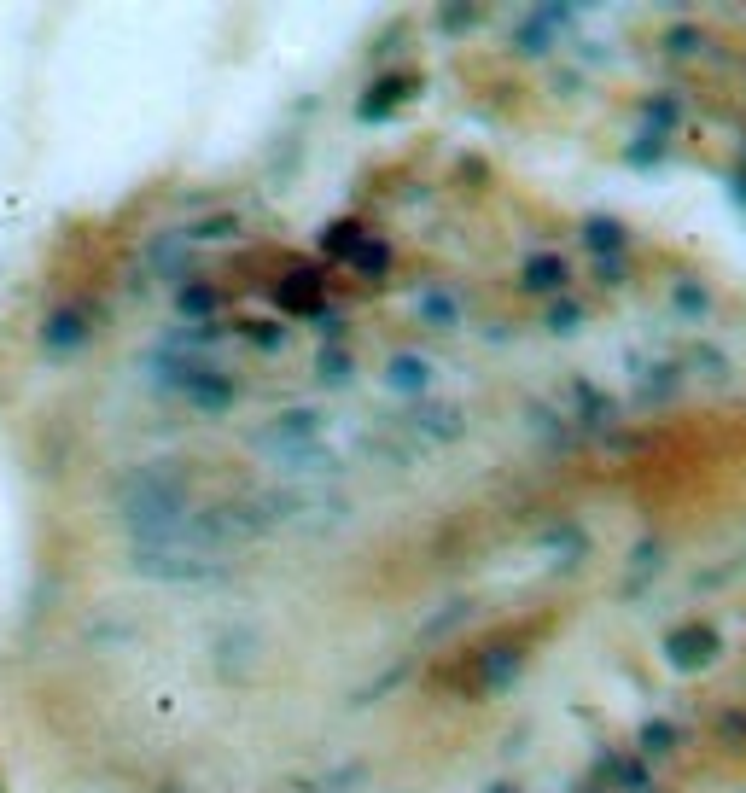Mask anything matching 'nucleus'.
I'll list each match as a JSON object with an SVG mask.
<instances>
[{
	"label": "nucleus",
	"instance_id": "obj_1",
	"mask_svg": "<svg viewBox=\"0 0 746 793\" xmlns=\"http://www.w3.org/2000/svg\"><path fill=\"white\" fill-rule=\"evenodd\" d=\"M665 659L677 665V671H700V665H712L717 659V636L700 624H688V630H677V636H665Z\"/></svg>",
	"mask_w": 746,
	"mask_h": 793
},
{
	"label": "nucleus",
	"instance_id": "obj_2",
	"mask_svg": "<svg viewBox=\"0 0 746 793\" xmlns=\"http://www.w3.org/2000/svg\"><path fill=\"white\" fill-rule=\"evenodd\" d=\"M408 420H414V432H426V438H461V426H467V420H461V409H449V403H414V414H408Z\"/></svg>",
	"mask_w": 746,
	"mask_h": 793
},
{
	"label": "nucleus",
	"instance_id": "obj_3",
	"mask_svg": "<svg viewBox=\"0 0 746 793\" xmlns=\"http://www.w3.org/2000/svg\"><path fill=\"white\" fill-rule=\"evenodd\" d=\"M315 292H321V269H298V275H286V286H280V304L309 315L315 310Z\"/></svg>",
	"mask_w": 746,
	"mask_h": 793
},
{
	"label": "nucleus",
	"instance_id": "obj_4",
	"mask_svg": "<svg viewBox=\"0 0 746 793\" xmlns=\"http://www.w3.org/2000/svg\"><path fill=\"white\" fill-rule=\"evenodd\" d=\"M478 677H484V689H508L513 677H519V654L513 648H490V654L478 659Z\"/></svg>",
	"mask_w": 746,
	"mask_h": 793
},
{
	"label": "nucleus",
	"instance_id": "obj_5",
	"mask_svg": "<svg viewBox=\"0 0 746 793\" xmlns=\"http://www.w3.org/2000/svg\"><path fill=\"white\" fill-rule=\"evenodd\" d=\"M350 269H362V275H385V269H391V245L385 240H356L350 245Z\"/></svg>",
	"mask_w": 746,
	"mask_h": 793
},
{
	"label": "nucleus",
	"instance_id": "obj_6",
	"mask_svg": "<svg viewBox=\"0 0 746 793\" xmlns=\"http://www.w3.org/2000/svg\"><path fill=\"white\" fill-rule=\"evenodd\" d=\"M403 94H414V82H408V76H397V82H379L368 100H362V117H385V111L403 100Z\"/></svg>",
	"mask_w": 746,
	"mask_h": 793
},
{
	"label": "nucleus",
	"instance_id": "obj_7",
	"mask_svg": "<svg viewBox=\"0 0 746 793\" xmlns=\"http://www.w3.org/2000/svg\"><path fill=\"white\" fill-rule=\"evenodd\" d=\"M519 280H525L531 292H548V286H560V280H566V263H560V257H531Z\"/></svg>",
	"mask_w": 746,
	"mask_h": 793
},
{
	"label": "nucleus",
	"instance_id": "obj_8",
	"mask_svg": "<svg viewBox=\"0 0 746 793\" xmlns=\"http://www.w3.org/2000/svg\"><path fill=\"white\" fill-rule=\"evenodd\" d=\"M414 310H420V321H432V327H455V321H461V310H455V298H449V292H426Z\"/></svg>",
	"mask_w": 746,
	"mask_h": 793
},
{
	"label": "nucleus",
	"instance_id": "obj_9",
	"mask_svg": "<svg viewBox=\"0 0 746 793\" xmlns=\"http://www.w3.org/2000/svg\"><path fill=\"white\" fill-rule=\"evenodd\" d=\"M391 385H397V391H420V385H426V362L397 356V362H391Z\"/></svg>",
	"mask_w": 746,
	"mask_h": 793
},
{
	"label": "nucleus",
	"instance_id": "obj_10",
	"mask_svg": "<svg viewBox=\"0 0 746 793\" xmlns=\"http://www.w3.org/2000/svg\"><path fill=\"white\" fill-rule=\"evenodd\" d=\"M583 234H589V245H618V240H624V228H618V222H601V216H595Z\"/></svg>",
	"mask_w": 746,
	"mask_h": 793
},
{
	"label": "nucleus",
	"instance_id": "obj_11",
	"mask_svg": "<svg viewBox=\"0 0 746 793\" xmlns=\"http://www.w3.org/2000/svg\"><path fill=\"white\" fill-rule=\"evenodd\" d=\"M577 321H583V315H577V304H554V310H548V327H554V333H572Z\"/></svg>",
	"mask_w": 746,
	"mask_h": 793
},
{
	"label": "nucleus",
	"instance_id": "obj_12",
	"mask_svg": "<svg viewBox=\"0 0 746 793\" xmlns=\"http://www.w3.org/2000/svg\"><path fill=\"white\" fill-rule=\"evenodd\" d=\"M356 240H362V234H356V222H339V228H333V234H327L321 245H327V251H350Z\"/></svg>",
	"mask_w": 746,
	"mask_h": 793
},
{
	"label": "nucleus",
	"instance_id": "obj_13",
	"mask_svg": "<svg viewBox=\"0 0 746 793\" xmlns=\"http://www.w3.org/2000/svg\"><path fill=\"white\" fill-rule=\"evenodd\" d=\"M642 747H647V753H665V747H671V724H647Z\"/></svg>",
	"mask_w": 746,
	"mask_h": 793
},
{
	"label": "nucleus",
	"instance_id": "obj_14",
	"mask_svg": "<svg viewBox=\"0 0 746 793\" xmlns=\"http://www.w3.org/2000/svg\"><path fill=\"white\" fill-rule=\"evenodd\" d=\"M344 374H350V362H344L339 350H327L321 356V380H344Z\"/></svg>",
	"mask_w": 746,
	"mask_h": 793
},
{
	"label": "nucleus",
	"instance_id": "obj_15",
	"mask_svg": "<svg viewBox=\"0 0 746 793\" xmlns=\"http://www.w3.org/2000/svg\"><path fill=\"white\" fill-rule=\"evenodd\" d=\"M677 304H682V315H706V292H694V286H682V292H677Z\"/></svg>",
	"mask_w": 746,
	"mask_h": 793
},
{
	"label": "nucleus",
	"instance_id": "obj_16",
	"mask_svg": "<svg viewBox=\"0 0 746 793\" xmlns=\"http://www.w3.org/2000/svg\"><path fill=\"white\" fill-rule=\"evenodd\" d=\"M490 793H508V788H490Z\"/></svg>",
	"mask_w": 746,
	"mask_h": 793
}]
</instances>
